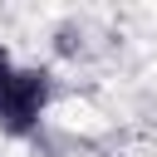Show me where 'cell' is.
<instances>
[{"mask_svg": "<svg viewBox=\"0 0 157 157\" xmlns=\"http://www.w3.org/2000/svg\"><path fill=\"white\" fill-rule=\"evenodd\" d=\"M10 69H15V64H10L5 54H0V83H5V74H10Z\"/></svg>", "mask_w": 157, "mask_h": 157, "instance_id": "2", "label": "cell"}, {"mask_svg": "<svg viewBox=\"0 0 157 157\" xmlns=\"http://www.w3.org/2000/svg\"><path fill=\"white\" fill-rule=\"evenodd\" d=\"M44 108H49V74L44 69H10L0 83V128L25 137V132H34Z\"/></svg>", "mask_w": 157, "mask_h": 157, "instance_id": "1", "label": "cell"}]
</instances>
